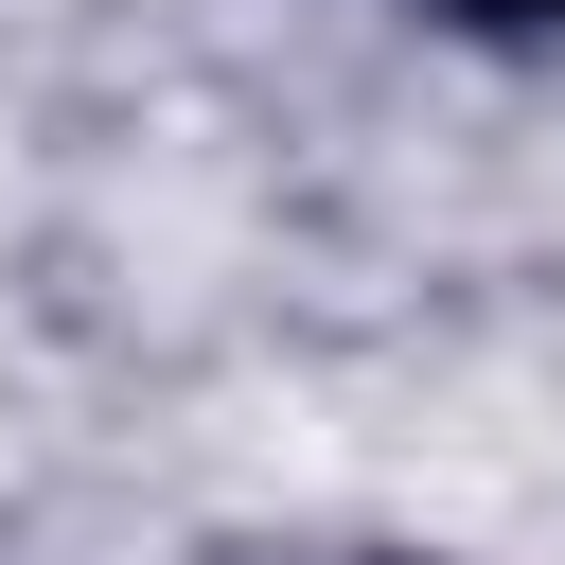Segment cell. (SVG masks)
Masks as SVG:
<instances>
[{
	"instance_id": "cell-1",
	"label": "cell",
	"mask_w": 565,
	"mask_h": 565,
	"mask_svg": "<svg viewBox=\"0 0 565 565\" xmlns=\"http://www.w3.org/2000/svg\"><path fill=\"white\" fill-rule=\"evenodd\" d=\"M512 18H565V0H512Z\"/></svg>"
}]
</instances>
